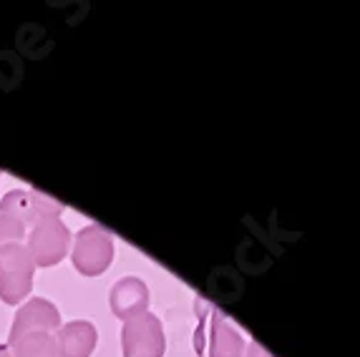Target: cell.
Listing matches in <instances>:
<instances>
[{"mask_svg": "<svg viewBox=\"0 0 360 357\" xmlns=\"http://www.w3.org/2000/svg\"><path fill=\"white\" fill-rule=\"evenodd\" d=\"M36 264L20 242L0 247V299L6 304H20L33 290Z\"/></svg>", "mask_w": 360, "mask_h": 357, "instance_id": "cell-1", "label": "cell"}, {"mask_svg": "<svg viewBox=\"0 0 360 357\" xmlns=\"http://www.w3.org/2000/svg\"><path fill=\"white\" fill-rule=\"evenodd\" d=\"M71 259L78 274L84 277H98L114 262V234L103 226L89 224L73 237Z\"/></svg>", "mask_w": 360, "mask_h": 357, "instance_id": "cell-2", "label": "cell"}, {"mask_svg": "<svg viewBox=\"0 0 360 357\" xmlns=\"http://www.w3.org/2000/svg\"><path fill=\"white\" fill-rule=\"evenodd\" d=\"M28 249L30 259L36 267H56V264L71 249V229H68L60 216L53 219H38L28 229Z\"/></svg>", "mask_w": 360, "mask_h": 357, "instance_id": "cell-3", "label": "cell"}, {"mask_svg": "<svg viewBox=\"0 0 360 357\" xmlns=\"http://www.w3.org/2000/svg\"><path fill=\"white\" fill-rule=\"evenodd\" d=\"M167 337L162 320L149 310L131 317L121 327V352L124 357H164Z\"/></svg>", "mask_w": 360, "mask_h": 357, "instance_id": "cell-4", "label": "cell"}, {"mask_svg": "<svg viewBox=\"0 0 360 357\" xmlns=\"http://www.w3.org/2000/svg\"><path fill=\"white\" fill-rule=\"evenodd\" d=\"M60 327V312L53 302L43 297L25 299V304L15 312V320H13V327L8 339H15L25 332H51L56 335Z\"/></svg>", "mask_w": 360, "mask_h": 357, "instance_id": "cell-5", "label": "cell"}, {"mask_svg": "<svg viewBox=\"0 0 360 357\" xmlns=\"http://www.w3.org/2000/svg\"><path fill=\"white\" fill-rule=\"evenodd\" d=\"M108 304L119 320H131L149 307V287L139 277H121L108 292Z\"/></svg>", "mask_w": 360, "mask_h": 357, "instance_id": "cell-6", "label": "cell"}, {"mask_svg": "<svg viewBox=\"0 0 360 357\" xmlns=\"http://www.w3.org/2000/svg\"><path fill=\"white\" fill-rule=\"evenodd\" d=\"M56 337V352L58 357H91L96 350L98 332L86 320H73L60 325Z\"/></svg>", "mask_w": 360, "mask_h": 357, "instance_id": "cell-7", "label": "cell"}, {"mask_svg": "<svg viewBox=\"0 0 360 357\" xmlns=\"http://www.w3.org/2000/svg\"><path fill=\"white\" fill-rule=\"evenodd\" d=\"M210 350L207 357H245V337L232 327V322L224 320L222 312L210 310Z\"/></svg>", "mask_w": 360, "mask_h": 357, "instance_id": "cell-8", "label": "cell"}, {"mask_svg": "<svg viewBox=\"0 0 360 357\" xmlns=\"http://www.w3.org/2000/svg\"><path fill=\"white\" fill-rule=\"evenodd\" d=\"M11 357H58L56 337L51 332H25L15 339H8Z\"/></svg>", "mask_w": 360, "mask_h": 357, "instance_id": "cell-9", "label": "cell"}, {"mask_svg": "<svg viewBox=\"0 0 360 357\" xmlns=\"http://www.w3.org/2000/svg\"><path fill=\"white\" fill-rule=\"evenodd\" d=\"M0 216L15 224L18 229H30L33 226V212H30V189H13L8 191L0 202Z\"/></svg>", "mask_w": 360, "mask_h": 357, "instance_id": "cell-10", "label": "cell"}, {"mask_svg": "<svg viewBox=\"0 0 360 357\" xmlns=\"http://www.w3.org/2000/svg\"><path fill=\"white\" fill-rule=\"evenodd\" d=\"M25 237L23 229H18L15 224H11L8 219L0 216V247L3 245H11V242H20Z\"/></svg>", "mask_w": 360, "mask_h": 357, "instance_id": "cell-11", "label": "cell"}, {"mask_svg": "<svg viewBox=\"0 0 360 357\" xmlns=\"http://www.w3.org/2000/svg\"><path fill=\"white\" fill-rule=\"evenodd\" d=\"M245 352H247V357H270L267 352L262 350V347L257 345V342H250V347H247Z\"/></svg>", "mask_w": 360, "mask_h": 357, "instance_id": "cell-12", "label": "cell"}, {"mask_svg": "<svg viewBox=\"0 0 360 357\" xmlns=\"http://www.w3.org/2000/svg\"><path fill=\"white\" fill-rule=\"evenodd\" d=\"M0 357H11V350H8V345H0Z\"/></svg>", "mask_w": 360, "mask_h": 357, "instance_id": "cell-13", "label": "cell"}]
</instances>
